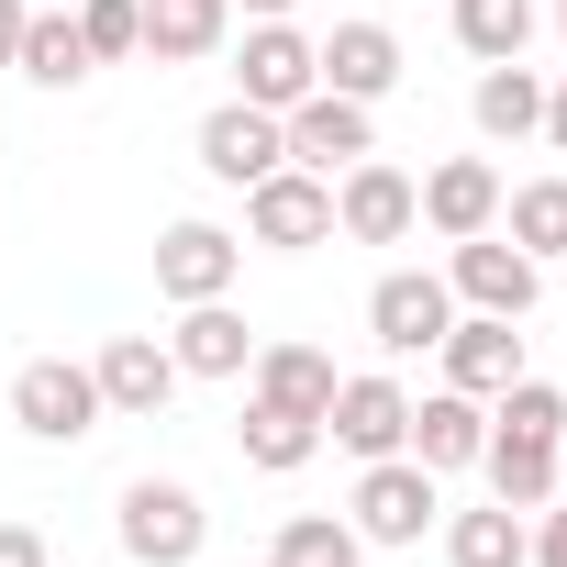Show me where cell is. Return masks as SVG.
<instances>
[{
	"label": "cell",
	"instance_id": "1",
	"mask_svg": "<svg viewBox=\"0 0 567 567\" xmlns=\"http://www.w3.org/2000/svg\"><path fill=\"white\" fill-rule=\"evenodd\" d=\"M346 523H357L368 545H423V534L445 523V478H434L423 456H368V467H357Z\"/></svg>",
	"mask_w": 567,
	"mask_h": 567
},
{
	"label": "cell",
	"instance_id": "2",
	"mask_svg": "<svg viewBox=\"0 0 567 567\" xmlns=\"http://www.w3.org/2000/svg\"><path fill=\"white\" fill-rule=\"evenodd\" d=\"M112 534H123V556H134V567H200L212 512H200V489H189V478H134V489H123V512H112Z\"/></svg>",
	"mask_w": 567,
	"mask_h": 567
},
{
	"label": "cell",
	"instance_id": "3",
	"mask_svg": "<svg viewBox=\"0 0 567 567\" xmlns=\"http://www.w3.org/2000/svg\"><path fill=\"white\" fill-rule=\"evenodd\" d=\"M12 423H23L34 445H90L112 412H101V379H90L79 357H23V368H12Z\"/></svg>",
	"mask_w": 567,
	"mask_h": 567
},
{
	"label": "cell",
	"instance_id": "4",
	"mask_svg": "<svg viewBox=\"0 0 567 567\" xmlns=\"http://www.w3.org/2000/svg\"><path fill=\"white\" fill-rule=\"evenodd\" d=\"M445 290H456V312H501V323H523L534 301H545V267L489 223V234H467V245H445Z\"/></svg>",
	"mask_w": 567,
	"mask_h": 567
},
{
	"label": "cell",
	"instance_id": "5",
	"mask_svg": "<svg viewBox=\"0 0 567 567\" xmlns=\"http://www.w3.org/2000/svg\"><path fill=\"white\" fill-rule=\"evenodd\" d=\"M245 245H278V256L334 245V178H312V167H267V178L245 189Z\"/></svg>",
	"mask_w": 567,
	"mask_h": 567
},
{
	"label": "cell",
	"instance_id": "6",
	"mask_svg": "<svg viewBox=\"0 0 567 567\" xmlns=\"http://www.w3.org/2000/svg\"><path fill=\"white\" fill-rule=\"evenodd\" d=\"M312 90H323V56H312L301 23H245V34H234V101L290 112V101H312Z\"/></svg>",
	"mask_w": 567,
	"mask_h": 567
},
{
	"label": "cell",
	"instance_id": "7",
	"mask_svg": "<svg viewBox=\"0 0 567 567\" xmlns=\"http://www.w3.org/2000/svg\"><path fill=\"white\" fill-rule=\"evenodd\" d=\"M445 323H456L445 267H390L379 290H368V334H379V357H434Z\"/></svg>",
	"mask_w": 567,
	"mask_h": 567
},
{
	"label": "cell",
	"instance_id": "8",
	"mask_svg": "<svg viewBox=\"0 0 567 567\" xmlns=\"http://www.w3.org/2000/svg\"><path fill=\"white\" fill-rule=\"evenodd\" d=\"M334 234H346V245H401V234H423L412 167H390V156H357V167H334Z\"/></svg>",
	"mask_w": 567,
	"mask_h": 567
},
{
	"label": "cell",
	"instance_id": "9",
	"mask_svg": "<svg viewBox=\"0 0 567 567\" xmlns=\"http://www.w3.org/2000/svg\"><path fill=\"white\" fill-rule=\"evenodd\" d=\"M401 434H412V390H401L390 368L334 379V401H323V445H346V456L368 467V456H401Z\"/></svg>",
	"mask_w": 567,
	"mask_h": 567
},
{
	"label": "cell",
	"instance_id": "10",
	"mask_svg": "<svg viewBox=\"0 0 567 567\" xmlns=\"http://www.w3.org/2000/svg\"><path fill=\"white\" fill-rule=\"evenodd\" d=\"M234 278H245V234L223 223H167L156 234V290L189 312V301H234Z\"/></svg>",
	"mask_w": 567,
	"mask_h": 567
},
{
	"label": "cell",
	"instance_id": "11",
	"mask_svg": "<svg viewBox=\"0 0 567 567\" xmlns=\"http://www.w3.org/2000/svg\"><path fill=\"white\" fill-rule=\"evenodd\" d=\"M278 134H290V167H312V178H334V167L379 156V123H368V101H346V90L290 101V112H278Z\"/></svg>",
	"mask_w": 567,
	"mask_h": 567
},
{
	"label": "cell",
	"instance_id": "12",
	"mask_svg": "<svg viewBox=\"0 0 567 567\" xmlns=\"http://www.w3.org/2000/svg\"><path fill=\"white\" fill-rule=\"evenodd\" d=\"M90 379H101V412H112V423H156V412L178 401V357H167V334H112V346L90 357Z\"/></svg>",
	"mask_w": 567,
	"mask_h": 567
},
{
	"label": "cell",
	"instance_id": "13",
	"mask_svg": "<svg viewBox=\"0 0 567 567\" xmlns=\"http://www.w3.org/2000/svg\"><path fill=\"white\" fill-rule=\"evenodd\" d=\"M200 167L223 178V189H256L267 167H290V134H278V112H256V101H223V112H200Z\"/></svg>",
	"mask_w": 567,
	"mask_h": 567
},
{
	"label": "cell",
	"instance_id": "14",
	"mask_svg": "<svg viewBox=\"0 0 567 567\" xmlns=\"http://www.w3.org/2000/svg\"><path fill=\"white\" fill-rule=\"evenodd\" d=\"M434 357H445V390H467V401H501V390L534 368V357H523V323H501V312H456Z\"/></svg>",
	"mask_w": 567,
	"mask_h": 567
},
{
	"label": "cell",
	"instance_id": "15",
	"mask_svg": "<svg viewBox=\"0 0 567 567\" xmlns=\"http://www.w3.org/2000/svg\"><path fill=\"white\" fill-rule=\"evenodd\" d=\"M501 189H512V178H501L489 156H445V167H423V178H412V200H423V223H434L445 245L489 234V223H501Z\"/></svg>",
	"mask_w": 567,
	"mask_h": 567
},
{
	"label": "cell",
	"instance_id": "16",
	"mask_svg": "<svg viewBox=\"0 0 567 567\" xmlns=\"http://www.w3.org/2000/svg\"><path fill=\"white\" fill-rule=\"evenodd\" d=\"M312 56H323V90H346V101H368V112H379V101L401 90V68H412V56H401V34H390V23H368V12H357V23H334Z\"/></svg>",
	"mask_w": 567,
	"mask_h": 567
},
{
	"label": "cell",
	"instance_id": "17",
	"mask_svg": "<svg viewBox=\"0 0 567 567\" xmlns=\"http://www.w3.org/2000/svg\"><path fill=\"white\" fill-rule=\"evenodd\" d=\"M478 445H489V401H467V390H423L412 401L401 456H423L434 478H456V467H478Z\"/></svg>",
	"mask_w": 567,
	"mask_h": 567
},
{
	"label": "cell",
	"instance_id": "18",
	"mask_svg": "<svg viewBox=\"0 0 567 567\" xmlns=\"http://www.w3.org/2000/svg\"><path fill=\"white\" fill-rule=\"evenodd\" d=\"M334 379H346V368H334L323 346H301V334H278V346H256V357H245V401H278V412H312V423H323Z\"/></svg>",
	"mask_w": 567,
	"mask_h": 567
},
{
	"label": "cell",
	"instance_id": "19",
	"mask_svg": "<svg viewBox=\"0 0 567 567\" xmlns=\"http://www.w3.org/2000/svg\"><path fill=\"white\" fill-rule=\"evenodd\" d=\"M167 357H178V379H245L256 334H245V312H234V301H189V312L167 323Z\"/></svg>",
	"mask_w": 567,
	"mask_h": 567
},
{
	"label": "cell",
	"instance_id": "20",
	"mask_svg": "<svg viewBox=\"0 0 567 567\" xmlns=\"http://www.w3.org/2000/svg\"><path fill=\"white\" fill-rule=\"evenodd\" d=\"M234 45V0H145V56L156 68H200Z\"/></svg>",
	"mask_w": 567,
	"mask_h": 567
},
{
	"label": "cell",
	"instance_id": "21",
	"mask_svg": "<svg viewBox=\"0 0 567 567\" xmlns=\"http://www.w3.org/2000/svg\"><path fill=\"white\" fill-rule=\"evenodd\" d=\"M467 123L489 134V145H534L545 134V79L512 56V68H478V90H467Z\"/></svg>",
	"mask_w": 567,
	"mask_h": 567
},
{
	"label": "cell",
	"instance_id": "22",
	"mask_svg": "<svg viewBox=\"0 0 567 567\" xmlns=\"http://www.w3.org/2000/svg\"><path fill=\"white\" fill-rule=\"evenodd\" d=\"M234 456H245L256 478H290V467H312V456H323V423H312V412H278V401H245Z\"/></svg>",
	"mask_w": 567,
	"mask_h": 567
},
{
	"label": "cell",
	"instance_id": "23",
	"mask_svg": "<svg viewBox=\"0 0 567 567\" xmlns=\"http://www.w3.org/2000/svg\"><path fill=\"white\" fill-rule=\"evenodd\" d=\"M434 534H445V567H523V556H534V523H523L512 501H478V512H445Z\"/></svg>",
	"mask_w": 567,
	"mask_h": 567
},
{
	"label": "cell",
	"instance_id": "24",
	"mask_svg": "<svg viewBox=\"0 0 567 567\" xmlns=\"http://www.w3.org/2000/svg\"><path fill=\"white\" fill-rule=\"evenodd\" d=\"M501 234H512L534 267H556V256H567V167H545V178L501 189Z\"/></svg>",
	"mask_w": 567,
	"mask_h": 567
},
{
	"label": "cell",
	"instance_id": "25",
	"mask_svg": "<svg viewBox=\"0 0 567 567\" xmlns=\"http://www.w3.org/2000/svg\"><path fill=\"white\" fill-rule=\"evenodd\" d=\"M534 34H545V0H456V45H467L478 68L534 56Z\"/></svg>",
	"mask_w": 567,
	"mask_h": 567
},
{
	"label": "cell",
	"instance_id": "26",
	"mask_svg": "<svg viewBox=\"0 0 567 567\" xmlns=\"http://www.w3.org/2000/svg\"><path fill=\"white\" fill-rule=\"evenodd\" d=\"M478 478H489V501L545 512V501H556V445H534V434H489V445H478Z\"/></svg>",
	"mask_w": 567,
	"mask_h": 567
},
{
	"label": "cell",
	"instance_id": "27",
	"mask_svg": "<svg viewBox=\"0 0 567 567\" xmlns=\"http://www.w3.org/2000/svg\"><path fill=\"white\" fill-rule=\"evenodd\" d=\"M12 68H23L34 90H79V79H90L101 56H90L79 12H34V23H23V56H12Z\"/></svg>",
	"mask_w": 567,
	"mask_h": 567
},
{
	"label": "cell",
	"instance_id": "28",
	"mask_svg": "<svg viewBox=\"0 0 567 567\" xmlns=\"http://www.w3.org/2000/svg\"><path fill=\"white\" fill-rule=\"evenodd\" d=\"M267 556H278V567H368V534H357L346 512H290Z\"/></svg>",
	"mask_w": 567,
	"mask_h": 567
},
{
	"label": "cell",
	"instance_id": "29",
	"mask_svg": "<svg viewBox=\"0 0 567 567\" xmlns=\"http://www.w3.org/2000/svg\"><path fill=\"white\" fill-rule=\"evenodd\" d=\"M489 434H534V445H567V390L523 368V379H512V390L489 401Z\"/></svg>",
	"mask_w": 567,
	"mask_h": 567
},
{
	"label": "cell",
	"instance_id": "30",
	"mask_svg": "<svg viewBox=\"0 0 567 567\" xmlns=\"http://www.w3.org/2000/svg\"><path fill=\"white\" fill-rule=\"evenodd\" d=\"M79 34H90V56H101V68L145 56V0H79Z\"/></svg>",
	"mask_w": 567,
	"mask_h": 567
},
{
	"label": "cell",
	"instance_id": "31",
	"mask_svg": "<svg viewBox=\"0 0 567 567\" xmlns=\"http://www.w3.org/2000/svg\"><path fill=\"white\" fill-rule=\"evenodd\" d=\"M0 567H56V545L34 523H0Z\"/></svg>",
	"mask_w": 567,
	"mask_h": 567
},
{
	"label": "cell",
	"instance_id": "32",
	"mask_svg": "<svg viewBox=\"0 0 567 567\" xmlns=\"http://www.w3.org/2000/svg\"><path fill=\"white\" fill-rule=\"evenodd\" d=\"M523 567H567V501H545V523H534V556Z\"/></svg>",
	"mask_w": 567,
	"mask_h": 567
},
{
	"label": "cell",
	"instance_id": "33",
	"mask_svg": "<svg viewBox=\"0 0 567 567\" xmlns=\"http://www.w3.org/2000/svg\"><path fill=\"white\" fill-rule=\"evenodd\" d=\"M23 23H34V0H0V68L23 56Z\"/></svg>",
	"mask_w": 567,
	"mask_h": 567
},
{
	"label": "cell",
	"instance_id": "34",
	"mask_svg": "<svg viewBox=\"0 0 567 567\" xmlns=\"http://www.w3.org/2000/svg\"><path fill=\"white\" fill-rule=\"evenodd\" d=\"M545 145L567 156V79H545Z\"/></svg>",
	"mask_w": 567,
	"mask_h": 567
},
{
	"label": "cell",
	"instance_id": "35",
	"mask_svg": "<svg viewBox=\"0 0 567 567\" xmlns=\"http://www.w3.org/2000/svg\"><path fill=\"white\" fill-rule=\"evenodd\" d=\"M301 0H234V23H290Z\"/></svg>",
	"mask_w": 567,
	"mask_h": 567
},
{
	"label": "cell",
	"instance_id": "36",
	"mask_svg": "<svg viewBox=\"0 0 567 567\" xmlns=\"http://www.w3.org/2000/svg\"><path fill=\"white\" fill-rule=\"evenodd\" d=\"M556 45H567V0H556Z\"/></svg>",
	"mask_w": 567,
	"mask_h": 567
},
{
	"label": "cell",
	"instance_id": "37",
	"mask_svg": "<svg viewBox=\"0 0 567 567\" xmlns=\"http://www.w3.org/2000/svg\"><path fill=\"white\" fill-rule=\"evenodd\" d=\"M245 567H278V556H245Z\"/></svg>",
	"mask_w": 567,
	"mask_h": 567
}]
</instances>
